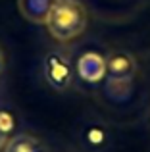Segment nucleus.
Instances as JSON below:
<instances>
[{"label": "nucleus", "instance_id": "f257e3e1", "mask_svg": "<svg viewBox=\"0 0 150 152\" xmlns=\"http://www.w3.org/2000/svg\"><path fill=\"white\" fill-rule=\"evenodd\" d=\"M46 29L56 41L69 42L87 27V10L77 0H58L46 18Z\"/></svg>", "mask_w": 150, "mask_h": 152}, {"label": "nucleus", "instance_id": "f03ea898", "mask_svg": "<svg viewBox=\"0 0 150 152\" xmlns=\"http://www.w3.org/2000/svg\"><path fill=\"white\" fill-rule=\"evenodd\" d=\"M42 69H44V79L54 91H68L73 83L75 71L71 62L68 60V56L62 52H48L42 62Z\"/></svg>", "mask_w": 150, "mask_h": 152}, {"label": "nucleus", "instance_id": "7ed1b4c3", "mask_svg": "<svg viewBox=\"0 0 150 152\" xmlns=\"http://www.w3.org/2000/svg\"><path fill=\"white\" fill-rule=\"evenodd\" d=\"M137 60L133 54L125 50H112L106 56V77L108 83L129 85L137 75Z\"/></svg>", "mask_w": 150, "mask_h": 152}, {"label": "nucleus", "instance_id": "20e7f679", "mask_svg": "<svg viewBox=\"0 0 150 152\" xmlns=\"http://www.w3.org/2000/svg\"><path fill=\"white\" fill-rule=\"evenodd\" d=\"M75 71L83 81L98 83L106 77V58L100 56L98 52H85L79 56Z\"/></svg>", "mask_w": 150, "mask_h": 152}, {"label": "nucleus", "instance_id": "39448f33", "mask_svg": "<svg viewBox=\"0 0 150 152\" xmlns=\"http://www.w3.org/2000/svg\"><path fill=\"white\" fill-rule=\"evenodd\" d=\"M58 0H17V8L21 15L31 23H46L50 10Z\"/></svg>", "mask_w": 150, "mask_h": 152}, {"label": "nucleus", "instance_id": "423d86ee", "mask_svg": "<svg viewBox=\"0 0 150 152\" xmlns=\"http://www.w3.org/2000/svg\"><path fill=\"white\" fill-rule=\"evenodd\" d=\"M4 152H48L46 145L39 137L29 133H19L8 139Z\"/></svg>", "mask_w": 150, "mask_h": 152}, {"label": "nucleus", "instance_id": "0eeeda50", "mask_svg": "<svg viewBox=\"0 0 150 152\" xmlns=\"http://www.w3.org/2000/svg\"><path fill=\"white\" fill-rule=\"evenodd\" d=\"M0 129H2L6 135H10L12 129H14V118L4 110H0Z\"/></svg>", "mask_w": 150, "mask_h": 152}, {"label": "nucleus", "instance_id": "6e6552de", "mask_svg": "<svg viewBox=\"0 0 150 152\" xmlns=\"http://www.w3.org/2000/svg\"><path fill=\"white\" fill-rule=\"evenodd\" d=\"M8 139H10V137H8V135H6V133H4V131H2V129H0V150H2V148H4V146H6V142H8Z\"/></svg>", "mask_w": 150, "mask_h": 152}, {"label": "nucleus", "instance_id": "1a4fd4ad", "mask_svg": "<svg viewBox=\"0 0 150 152\" xmlns=\"http://www.w3.org/2000/svg\"><path fill=\"white\" fill-rule=\"evenodd\" d=\"M4 66H6V60H4V52L0 48V75H2V71H4Z\"/></svg>", "mask_w": 150, "mask_h": 152}]
</instances>
